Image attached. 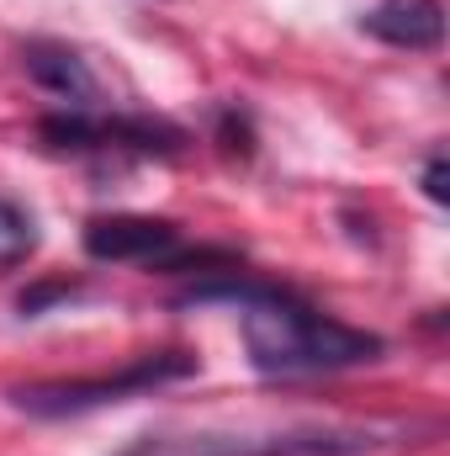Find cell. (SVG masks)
I'll return each instance as SVG.
<instances>
[{"label": "cell", "instance_id": "7a4b0ae2", "mask_svg": "<svg viewBox=\"0 0 450 456\" xmlns=\"http://www.w3.org/2000/svg\"><path fill=\"white\" fill-rule=\"evenodd\" d=\"M191 371H197V355H186V350H159V355L127 361L122 371H107V377H69V382H32V387H16V409H27V414H37V419L85 414V409L122 403V398H133V393L165 387V382L191 377Z\"/></svg>", "mask_w": 450, "mask_h": 456}, {"label": "cell", "instance_id": "3957f363", "mask_svg": "<svg viewBox=\"0 0 450 456\" xmlns=\"http://www.w3.org/2000/svg\"><path fill=\"white\" fill-rule=\"evenodd\" d=\"M175 244H181V233L175 224H165V218H143V213H112V218H91L85 224V249L96 255V260H170L175 255Z\"/></svg>", "mask_w": 450, "mask_h": 456}, {"label": "cell", "instance_id": "277c9868", "mask_svg": "<svg viewBox=\"0 0 450 456\" xmlns=\"http://www.w3.org/2000/svg\"><path fill=\"white\" fill-rule=\"evenodd\" d=\"M360 27L392 48H435L446 37V11L440 0H382L360 16Z\"/></svg>", "mask_w": 450, "mask_h": 456}, {"label": "cell", "instance_id": "52a82bcc", "mask_svg": "<svg viewBox=\"0 0 450 456\" xmlns=\"http://www.w3.org/2000/svg\"><path fill=\"white\" fill-rule=\"evenodd\" d=\"M424 191H430L435 202H446V159H440V154H435L430 170H424Z\"/></svg>", "mask_w": 450, "mask_h": 456}, {"label": "cell", "instance_id": "5b68a950", "mask_svg": "<svg viewBox=\"0 0 450 456\" xmlns=\"http://www.w3.org/2000/svg\"><path fill=\"white\" fill-rule=\"evenodd\" d=\"M21 59H27V75H32L37 86H48L53 96H64V102H75V107L96 102V75L85 69V59H80L75 48H59V43H32Z\"/></svg>", "mask_w": 450, "mask_h": 456}, {"label": "cell", "instance_id": "8992f818", "mask_svg": "<svg viewBox=\"0 0 450 456\" xmlns=\"http://www.w3.org/2000/svg\"><path fill=\"white\" fill-rule=\"evenodd\" d=\"M32 244H37V239H32V224H27L11 202H0V271H5V265H21V260L32 255Z\"/></svg>", "mask_w": 450, "mask_h": 456}, {"label": "cell", "instance_id": "6da1fadb", "mask_svg": "<svg viewBox=\"0 0 450 456\" xmlns=\"http://www.w3.org/2000/svg\"><path fill=\"white\" fill-rule=\"evenodd\" d=\"M238 303L244 314V345H249V361L265 371V377H308V371H339V366H360V361H376L382 340L366 335V330H350L329 314L308 308L302 297L281 292V287H254V281H213V287H197L191 303Z\"/></svg>", "mask_w": 450, "mask_h": 456}]
</instances>
